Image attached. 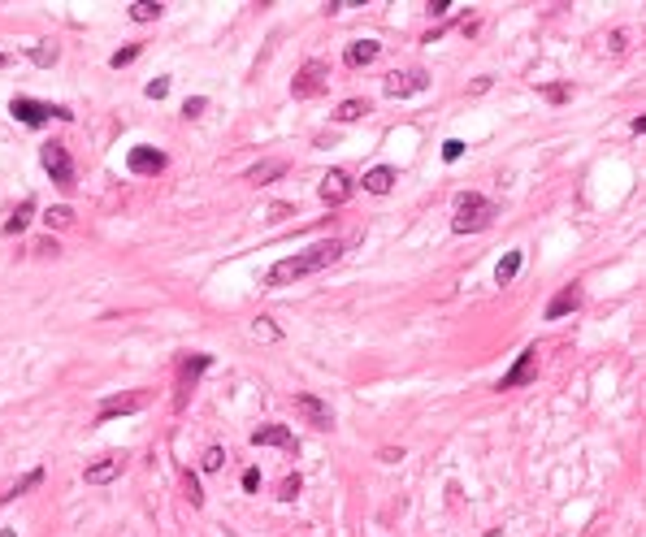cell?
<instances>
[{
  "label": "cell",
  "mask_w": 646,
  "mask_h": 537,
  "mask_svg": "<svg viewBox=\"0 0 646 537\" xmlns=\"http://www.w3.org/2000/svg\"><path fill=\"white\" fill-rule=\"evenodd\" d=\"M343 252H347V243L330 238V243H317V247L299 252V256H286V260H278V265L265 273V286H286V282L308 278V273H321V269L338 265V260H343Z\"/></svg>",
  "instance_id": "1"
},
{
  "label": "cell",
  "mask_w": 646,
  "mask_h": 537,
  "mask_svg": "<svg viewBox=\"0 0 646 537\" xmlns=\"http://www.w3.org/2000/svg\"><path fill=\"white\" fill-rule=\"evenodd\" d=\"M499 217V204L486 200V195H477V191H464L456 195V217H451V230L456 234H477V230H486V225Z\"/></svg>",
  "instance_id": "2"
},
{
  "label": "cell",
  "mask_w": 646,
  "mask_h": 537,
  "mask_svg": "<svg viewBox=\"0 0 646 537\" xmlns=\"http://www.w3.org/2000/svg\"><path fill=\"white\" fill-rule=\"evenodd\" d=\"M9 113L13 117H18L22 126H44V122H70L74 113L70 109H61V104H39V100H30V95H18V100L9 104Z\"/></svg>",
  "instance_id": "3"
},
{
  "label": "cell",
  "mask_w": 646,
  "mask_h": 537,
  "mask_svg": "<svg viewBox=\"0 0 646 537\" xmlns=\"http://www.w3.org/2000/svg\"><path fill=\"white\" fill-rule=\"evenodd\" d=\"M330 87V65L326 61H304V70L295 74V83H290V95L295 100H308V95H321Z\"/></svg>",
  "instance_id": "4"
},
{
  "label": "cell",
  "mask_w": 646,
  "mask_h": 537,
  "mask_svg": "<svg viewBox=\"0 0 646 537\" xmlns=\"http://www.w3.org/2000/svg\"><path fill=\"white\" fill-rule=\"evenodd\" d=\"M44 169H48V178L61 187V191H70L74 187V160H70V152H66V143H44Z\"/></svg>",
  "instance_id": "5"
},
{
  "label": "cell",
  "mask_w": 646,
  "mask_h": 537,
  "mask_svg": "<svg viewBox=\"0 0 646 537\" xmlns=\"http://www.w3.org/2000/svg\"><path fill=\"white\" fill-rule=\"evenodd\" d=\"M534 373H538V347H525L521 355H516V364L504 373V381H499V390H516V386L534 381Z\"/></svg>",
  "instance_id": "6"
},
{
  "label": "cell",
  "mask_w": 646,
  "mask_h": 537,
  "mask_svg": "<svg viewBox=\"0 0 646 537\" xmlns=\"http://www.w3.org/2000/svg\"><path fill=\"white\" fill-rule=\"evenodd\" d=\"M295 412L308 420V425H317V429H334V412H330V403H321L317 395H295Z\"/></svg>",
  "instance_id": "7"
},
{
  "label": "cell",
  "mask_w": 646,
  "mask_h": 537,
  "mask_svg": "<svg viewBox=\"0 0 646 537\" xmlns=\"http://www.w3.org/2000/svg\"><path fill=\"white\" fill-rule=\"evenodd\" d=\"M126 165H131V173H139V178H152V173L165 169V152H156V148H131Z\"/></svg>",
  "instance_id": "8"
},
{
  "label": "cell",
  "mask_w": 646,
  "mask_h": 537,
  "mask_svg": "<svg viewBox=\"0 0 646 537\" xmlns=\"http://www.w3.org/2000/svg\"><path fill=\"white\" fill-rule=\"evenodd\" d=\"M425 83L430 78L421 74V70H408V74H391L386 78V95H391V100H403V95H412V91H425Z\"/></svg>",
  "instance_id": "9"
},
{
  "label": "cell",
  "mask_w": 646,
  "mask_h": 537,
  "mask_svg": "<svg viewBox=\"0 0 646 537\" xmlns=\"http://www.w3.org/2000/svg\"><path fill=\"white\" fill-rule=\"evenodd\" d=\"M143 403H148V395L143 390H135V395H118V399H104L100 403V416L95 420H113V416H131V412H139Z\"/></svg>",
  "instance_id": "10"
},
{
  "label": "cell",
  "mask_w": 646,
  "mask_h": 537,
  "mask_svg": "<svg viewBox=\"0 0 646 537\" xmlns=\"http://www.w3.org/2000/svg\"><path fill=\"white\" fill-rule=\"evenodd\" d=\"M347 195H351V182H347V173H343V169H330L326 178H321V200H326L330 208L347 204Z\"/></svg>",
  "instance_id": "11"
},
{
  "label": "cell",
  "mask_w": 646,
  "mask_h": 537,
  "mask_svg": "<svg viewBox=\"0 0 646 537\" xmlns=\"http://www.w3.org/2000/svg\"><path fill=\"white\" fill-rule=\"evenodd\" d=\"M581 308V290L577 286H564L560 295L546 303V321H560V317H569V312H577Z\"/></svg>",
  "instance_id": "12"
},
{
  "label": "cell",
  "mask_w": 646,
  "mask_h": 537,
  "mask_svg": "<svg viewBox=\"0 0 646 537\" xmlns=\"http://www.w3.org/2000/svg\"><path fill=\"white\" fill-rule=\"evenodd\" d=\"M252 442L256 446H286V451H295V437H290L286 425H261L252 433Z\"/></svg>",
  "instance_id": "13"
},
{
  "label": "cell",
  "mask_w": 646,
  "mask_h": 537,
  "mask_svg": "<svg viewBox=\"0 0 646 537\" xmlns=\"http://www.w3.org/2000/svg\"><path fill=\"white\" fill-rule=\"evenodd\" d=\"M378 53H382V44H378V39H356V44H347V53H343V61L351 65V70H360V65H369V61H378Z\"/></svg>",
  "instance_id": "14"
},
{
  "label": "cell",
  "mask_w": 646,
  "mask_h": 537,
  "mask_svg": "<svg viewBox=\"0 0 646 537\" xmlns=\"http://www.w3.org/2000/svg\"><path fill=\"white\" fill-rule=\"evenodd\" d=\"M391 187H395V169H391V165H378V169L364 173V191H369V195H386Z\"/></svg>",
  "instance_id": "15"
},
{
  "label": "cell",
  "mask_w": 646,
  "mask_h": 537,
  "mask_svg": "<svg viewBox=\"0 0 646 537\" xmlns=\"http://www.w3.org/2000/svg\"><path fill=\"white\" fill-rule=\"evenodd\" d=\"M282 173H286V160H261V165L248 169V182L261 187V182H273V178H282Z\"/></svg>",
  "instance_id": "16"
},
{
  "label": "cell",
  "mask_w": 646,
  "mask_h": 537,
  "mask_svg": "<svg viewBox=\"0 0 646 537\" xmlns=\"http://www.w3.org/2000/svg\"><path fill=\"white\" fill-rule=\"evenodd\" d=\"M122 473V460H100V464H91L87 468V485H104Z\"/></svg>",
  "instance_id": "17"
},
{
  "label": "cell",
  "mask_w": 646,
  "mask_h": 537,
  "mask_svg": "<svg viewBox=\"0 0 646 537\" xmlns=\"http://www.w3.org/2000/svg\"><path fill=\"white\" fill-rule=\"evenodd\" d=\"M208 364H213V355H204V351H196V355H187V360H183V377H178V381H187V386H196V377H200V373H204Z\"/></svg>",
  "instance_id": "18"
},
{
  "label": "cell",
  "mask_w": 646,
  "mask_h": 537,
  "mask_svg": "<svg viewBox=\"0 0 646 537\" xmlns=\"http://www.w3.org/2000/svg\"><path fill=\"white\" fill-rule=\"evenodd\" d=\"M30 213H35V204H30V200H22L18 208H13V217L5 221V234H22L26 225H30Z\"/></svg>",
  "instance_id": "19"
},
{
  "label": "cell",
  "mask_w": 646,
  "mask_h": 537,
  "mask_svg": "<svg viewBox=\"0 0 646 537\" xmlns=\"http://www.w3.org/2000/svg\"><path fill=\"white\" fill-rule=\"evenodd\" d=\"M57 57H61V48H57L53 39H39L35 48H30V61H35L39 70H48V65H57Z\"/></svg>",
  "instance_id": "20"
},
{
  "label": "cell",
  "mask_w": 646,
  "mask_h": 537,
  "mask_svg": "<svg viewBox=\"0 0 646 537\" xmlns=\"http://www.w3.org/2000/svg\"><path fill=\"white\" fill-rule=\"evenodd\" d=\"M516 273H521V252H508L504 260H499V269H495V282H499V286H508Z\"/></svg>",
  "instance_id": "21"
},
{
  "label": "cell",
  "mask_w": 646,
  "mask_h": 537,
  "mask_svg": "<svg viewBox=\"0 0 646 537\" xmlns=\"http://www.w3.org/2000/svg\"><path fill=\"white\" fill-rule=\"evenodd\" d=\"M252 338H261V343H278L282 330H278L269 317H256V321H252Z\"/></svg>",
  "instance_id": "22"
},
{
  "label": "cell",
  "mask_w": 646,
  "mask_h": 537,
  "mask_svg": "<svg viewBox=\"0 0 646 537\" xmlns=\"http://www.w3.org/2000/svg\"><path fill=\"white\" fill-rule=\"evenodd\" d=\"M70 221H74V208H66V204H57V208H48V213H44L48 230H61V225H70Z\"/></svg>",
  "instance_id": "23"
},
{
  "label": "cell",
  "mask_w": 646,
  "mask_h": 537,
  "mask_svg": "<svg viewBox=\"0 0 646 537\" xmlns=\"http://www.w3.org/2000/svg\"><path fill=\"white\" fill-rule=\"evenodd\" d=\"M364 113H369V100H343L334 117H338V122H356V117H364Z\"/></svg>",
  "instance_id": "24"
},
{
  "label": "cell",
  "mask_w": 646,
  "mask_h": 537,
  "mask_svg": "<svg viewBox=\"0 0 646 537\" xmlns=\"http://www.w3.org/2000/svg\"><path fill=\"white\" fill-rule=\"evenodd\" d=\"M160 13H165V9H160V5H148V0H135V5H131V18H135V22H156Z\"/></svg>",
  "instance_id": "25"
},
{
  "label": "cell",
  "mask_w": 646,
  "mask_h": 537,
  "mask_svg": "<svg viewBox=\"0 0 646 537\" xmlns=\"http://www.w3.org/2000/svg\"><path fill=\"white\" fill-rule=\"evenodd\" d=\"M135 57H139V44H131V48H118V53L109 57V65H113V70H122V65H131Z\"/></svg>",
  "instance_id": "26"
},
{
  "label": "cell",
  "mask_w": 646,
  "mask_h": 537,
  "mask_svg": "<svg viewBox=\"0 0 646 537\" xmlns=\"http://www.w3.org/2000/svg\"><path fill=\"white\" fill-rule=\"evenodd\" d=\"M221 464H225V451L221 446H208L204 451V473H221Z\"/></svg>",
  "instance_id": "27"
},
{
  "label": "cell",
  "mask_w": 646,
  "mask_h": 537,
  "mask_svg": "<svg viewBox=\"0 0 646 537\" xmlns=\"http://www.w3.org/2000/svg\"><path fill=\"white\" fill-rule=\"evenodd\" d=\"M208 109L204 95H187V104H183V117H200V113Z\"/></svg>",
  "instance_id": "28"
},
{
  "label": "cell",
  "mask_w": 646,
  "mask_h": 537,
  "mask_svg": "<svg viewBox=\"0 0 646 537\" xmlns=\"http://www.w3.org/2000/svg\"><path fill=\"white\" fill-rule=\"evenodd\" d=\"M183 485H187V498H191V507H200V502H204V494H200V481H196V473H187V477H183Z\"/></svg>",
  "instance_id": "29"
},
{
  "label": "cell",
  "mask_w": 646,
  "mask_h": 537,
  "mask_svg": "<svg viewBox=\"0 0 646 537\" xmlns=\"http://www.w3.org/2000/svg\"><path fill=\"white\" fill-rule=\"evenodd\" d=\"M148 95H152V100H165V95H169V78H152V83H148Z\"/></svg>",
  "instance_id": "30"
},
{
  "label": "cell",
  "mask_w": 646,
  "mask_h": 537,
  "mask_svg": "<svg viewBox=\"0 0 646 537\" xmlns=\"http://www.w3.org/2000/svg\"><path fill=\"white\" fill-rule=\"evenodd\" d=\"M460 156H464V143L460 139H447L443 143V160H460Z\"/></svg>",
  "instance_id": "31"
},
{
  "label": "cell",
  "mask_w": 646,
  "mask_h": 537,
  "mask_svg": "<svg viewBox=\"0 0 646 537\" xmlns=\"http://www.w3.org/2000/svg\"><path fill=\"white\" fill-rule=\"evenodd\" d=\"M243 490H248V494L261 490V468H248V473H243Z\"/></svg>",
  "instance_id": "32"
},
{
  "label": "cell",
  "mask_w": 646,
  "mask_h": 537,
  "mask_svg": "<svg viewBox=\"0 0 646 537\" xmlns=\"http://www.w3.org/2000/svg\"><path fill=\"white\" fill-rule=\"evenodd\" d=\"M542 95H546L551 104H564V100H569V87H542Z\"/></svg>",
  "instance_id": "33"
},
{
  "label": "cell",
  "mask_w": 646,
  "mask_h": 537,
  "mask_svg": "<svg viewBox=\"0 0 646 537\" xmlns=\"http://www.w3.org/2000/svg\"><path fill=\"white\" fill-rule=\"evenodd\" d=\"M299 485H304L299 477H286V481H282V498L290 502V498H295V494H299Z\"/></svg>",
  "instance_id": "34"
},
{
  "label": "cell",
  "mask_w": 646,
  "mask_h": 537,
  "mask_svg": "<svg viewBox=\"0 0 646 537\" xmlns=\"http://www.w3.org/2000/svg\"><path fill=\"white\" fill-rule=\"evenodd\" d=\"M35 252H39V256H57L61 247H57V238H39V243H35Z\"/></svg>",
  "instance_id": "35"
},
{
  "label": "cell",
  "mask_w": 646,
  "mask_h": 537,
  "mask_svg": "<svg viewBox=\"0 0 646 537\" xmlns=\"http://www.w3.org/2000/svg\"><path fill=\"white\" fill-rule=\"evenodd\" d=\"M382 464H399L403 460V451H395V446H382V455H378Z\"/></svg>",
  "instance_id": "36"
},
{
  "label": "cell",
  "mask_w": 646,
  "mask_h": 537,
  "mask_svg": "<svg viewBox=\"0 0 646 537\" xmlns=\"http://www.w3.org/2000/svg\"><path fill=\"white\" fill-rule=\"evenodd\" d=\"M430 13H434V18H443V13H451V0H430Z\"/></svg>",
  "instance_id": "37"
},
{
  "label": "cell",
  "mask_w": 646,
  "mask_h": 537,
  "mask_svg": "<svg viewBox=\"0 0 646 537\" xmlns=\"http://www.w3.org/2000/svg\"><path fill=\"white\" fill-rule=\"evenodd\" d=\"M0 537H18V533H13V529H0Z\"/></svg>",
  "instance_id": "38"
}]
</instances>
